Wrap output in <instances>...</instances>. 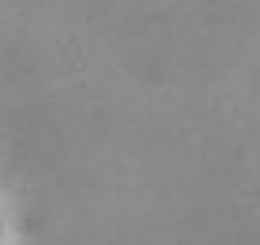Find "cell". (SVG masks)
Masks as SVG:
<instances>
[{"label": "cell", "mask_w": 260, "mask_h": 245, "mask_svg": "<svg viewBox=\"0 0 260 245\" xmlns=\"http://www.w3.org/2000/svg\"><path fill=\"white\" fill-rule=\"evenodd\" d=\"M0 234H4V223H0Z\"/></svg>", "instance_id": "1"}]
</instances>
